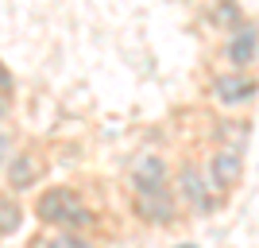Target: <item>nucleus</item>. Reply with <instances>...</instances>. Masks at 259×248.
Returning a JSON list of instances; mask_svg holds the SVG:
<instances>
[{"instance_id": "nucleus-1", "label": "nucleus", "mask_w": 259, "mask_h": 248, "mask_svg": "<svg viewBox=\"0 0 259 248\" xmlns=\"http://www.w3.org/2000/svg\"><path fill=\"white\" fill-rule=\"evenodd\" d=\"M35 217L43 221V225H58V229H81L93 221L89 214V205L74 194V190H66V186H54V190H43L39 202H35Z\"/></svg>"}, {"instance_id": "nucleus-2", "label": "nucleus", "mask_w": 259, "mask_h": 248, "mask_svg": "<svg viewBox=\"0 0 259 248\" xmlns=\"http://www.w3.org/2000/svg\"><path fill=\"white\" fill-rule=\"evenodd\" d=\"M136 186V214L143 221H155V225H170L178 217V202H174L170 186L166 183H151V179H132Z\"/></svg>"}, {"instance_id": "nucleus-3", "label": "nucleus", "mask_w": 259, "mask_h": 248, "mask_svg": "<svg viewBox=\"0 0 259 248\" xmlns=\"http://www.w3.org/2000/svg\"><path fill=\"white\" fill-rule=\"evenodd\" d=\"M209 93H213L217 105H225V109H244V105H251V101H255L259 82L248 74V70H228V74H217V78H213Z\"/></svg>"}, {"instance_id": "nucleus-4", "label": "nucleus", "mask_w": 259, "mask_h": 248, "mask_svg": "<svg viewBox=\"0 0 259 248\" xmlns=\"http://www.w3.org/2000/svg\"><path fill=\"white\" fill-rule=\"evenodd\" d=\"M255 58H259V23L244 20L240 27H232V31H228L225 62L232 66V70H248Z\"/></svg>"}, {"instance_id": "nucleus-5", "label": "nucleus", "mask_w": 259, "mask_h": 248, "mask_svg": "<svg viewBox=\"0 0 259 248\" xmlns=\"http://www.w3.org/2000/svg\"><path fill=\"white\" fill-rule=\"evenodd\" d=\"M178 186H182V198L194 205L197 214H213L217 205V194H213V183H209V171L194 167V163H186L182 171H178Z\"/></svg>"}, {"instance_id": "nucleus-6", "label": "nucleus", "mask_w": 259, "mask_h": 248, "mask_svg": "<svg viewBox=\"0 0 259 248\" xmlns=\"http://www.w3.org/2000/svg\"><path fill=\"white\" fill-rule=\"evenodd\" d=\"M240 179H244V151L221 144V148L209 155V183H213L217 190H232Z\"/></svg>"}, {"instance_id": "nucleus-7", "label": "nucleus", "mask_w": 259, "mask_h": 248, "mask_svg": "<svg viewBox=\"0 0 259 248\" xmlns=\"http://www.w3.org/2000/svg\"><path fill=\"white\" fill-rule=\"evenodd\" d=\"M35 179H39V163H35V155L20 151V155H12V159H8V186H12V190H27Z\"/></svg>"}, {"instance_id": "nucleus-8", "label": "nucleus", "mask_w": 259, "mask_h": 248, "mask_svg": "<svg viewBox=\"0 0 259 248\" xmlns=\"http://www.w3.org/2000/svg\"><path fill=\"white\" fill-rule=\"evenodd\" d=\"M209 20H213V27H221V31H232V27L244 23V8H240L236 0H217L213 12H209Z\"/></svg>"}, {"instance_id": "nucleus-9", "label": "nucleus", "mask_w": 259, "mask_h": 248, "mask_svg": "<svg viewBox=\"0 0 259 248\" xmlns=\"http://www.w3.org/2000/svg\"><path fill=\"white\" fill-rule=\"evenodd\" d=\"M248 140H251V124H248V120H221V144L244 151Z\"/></svg>"}, {"instance_id": "nucleus-10", "label": "nucleus", "mask_w": 259, "mask_h": 248, "mask_svg": "<svg viewBox=\"0 0 259 248\" xmlns=\"http://www.w3.org/2000/svg\"><path fill=\"white\" fill-rule=\"evenodd\" d=\"M136 179H151V183H166V163L159 155H143L136 163Z\"/></svg>"}, {"instance_id": "nucleus-11", "label": "nucleus", "mask_w": 259, "mask_h": 248, "mask_svg": "<svg viewBox=\"0 0 259 248\" xmlns=\"http://www.w3.org/2000/svg\"><path fill=\"white\" fill-rule=\"evenodd\" d=\"M23 221V209L16 202H8V198H0V237H8V233H16Z\"/></svg>"}, {"instance_id": "nucleus-12", "label": "nucleus", "mask_w": 259, "mask_h": 248, "mask_svg": "<svg viewBox=\"0 0 259 248\" xmlns=\"http://www.w3.org/2000/svg\"><path fill=\"white\" fill-rule=\"evenodd\" d=\"M47 248H93L85 237H77L74 229H58V237L47 240Z\"/></svg>"}, {"instance_id": "nucleus-13", "label": "nucleus", "mask_w": 259, "mask_h": 248, "mask_svg": "<svg viewBox=\"0 0 259 248\" xmlns=\"http://www.w3.org/2000/svg\"><path fill=\"white\" fill-rule=\"evenodd\" d=\"M0 93H4L8 101H12V93H16V78L8 74V66H4V62H0Z\"/></svg>"}, {"instance_id": "nucleus-14", "label": "nucleus", "mask_w": 259, "mask_h": 248, "mask_svg": "<svg viewBox=\"0 0 259 248\" xmlns=\"http://www.w3.org/2000/svg\"><path fill=\"white\" fill-rule=\"evenodd\" d=\"M8 159H12V155H8V132L0 128V167H4Z\"/></svg>"}, {"instance_id": "nucleus-15", "label": "nucleus", "mask_w": 259, "mask_h": 248, "mask_svg": "<svg viewBox=\"0 0 259 248\" xmlns=\"http://www.w3.org/2000/svg\"><path fill=\"white\" fill-rule=\"evenodd\" d=\"M8 117V97H4V93H0V120Z\"/></svg>"}, {"instance_id": "nucleus-16", "label": "nucleus", "mask_w": 259, "mask_h": 248, "mask_svg": "<svg viewBox=\"0 0 259 248\" xmlns=\"http://www.w3.org/2000/svg\"><path fill=\"white\" fill-rule=\"evenodd\" d=\"M178 248H197V244H178Z\"/></svg>"}]
</instances>
